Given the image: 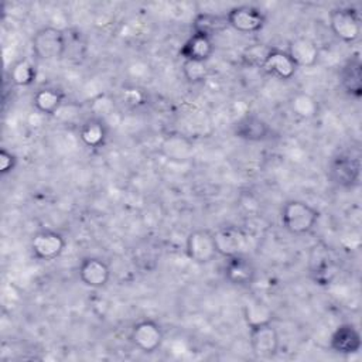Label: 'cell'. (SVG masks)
Listing matches in <instances>:
<instances>
[{"mask_svg":"<svg viewBox=\"0 0 362 362\" xmlns=\"http://www.w3.org/2000/svg\"><path fill=\"white\" fill-rule=\"evenodd\" d=\"M66 240L62 233L52 229L35 232L30 240V250L34 259L41 262L55 260L65 250Z\"/></svg>","mask_w":362,"mask_h":362,"instance_id":"8","label":"cell"},{"mask_svg":"<svg viewBox=\"0 0 362 362\" xmlns=\"http://www.w3.org/2000/svg\"><path fill=\"white\" fill-rule=\"evenodd\" d=\"M249 345L259 359H272L280 348V335L272 321L249 325Z\"/></svg>","mask_w":362,"mask_h":362,"instance_id":"3","label":"cell"},{"mask_svg":"<svg viewBox=\"0 0 362 362\" xmlns=\"http://www.w3.org/2000/svg\"><path fill=\"white\" fill-rule=\"evenodd\" d=\"M329 348L335 354L344 356L358 354L362 348V337L359 329L351 322L338 325L329 337Z\"/></svg>","mask_w":362,"mask_h":362,"instance_id":"14","label":"cell"},{"mask_svg":"<svg viewBox=\"0 0 362 362\" xmlns=\"http://www.w3.org/2000/svg\"><path fill=\"white\" fill-rule=\"evenodd\" d=\"M290 107L296 116L303 119H311L318 115V102L308 93L298 92L290 99Z\"/></svg>","mask_w":362,"mask_h":362,"instance_id":"25","label":"cell"},{"mask_svg":"<svg viewBox=\"0 0 362 362\" xmlns=\"http://www.w3.org/2000/svg\"><path fill=\"white\" fill-rule=\"evenodd\" d=\"M243 315L247 327L264 321H272L270 310L260 301H250L243 307Z\"/></svg>","mask_w":362,"mask_h":362,"instance_id":"27","label":"cell"},{"mask_svg":"<svg viewBox=\"0 0 362 362\" xmlns=\"http://www.w3.org/2000/svg\"><path fill=\"white\" fill-rule=\"evenodd\" d=\"M263 69L281 81H288L291 79L296 72H297V66L293 62V59L288 57V54L280 48L272 47L264 64H263Z\"/></svg>","mask_w":362,"mask_h":362,"instance_id":"18","label":"cell"},{"mask_svg":"<svg viewBox=\"0 0 362 362\" xmlns=\"http://www.w3.org/2000/svg\"><path fill=\"white\" fill-rule=\"evenodd\" d=\"M16 165H17V156L3 147L0 150V173H1V175H7L11 171H14Z\"/></svg>","mask_w":362,"mask_h":362,"instance_id":"29","label":"cell"},{"mask_svg":"<svg viewBox=\"0 0 362 362\" xmlns=\"http://www.w3.org/2000/svg\"><path fill=\"white\" fill-rule=\"evenodd\" d=\"M228 25L239 33L252 34L262 31L266 25V14L256 6L242 4L232 7L226 14Z\"/></svg>","mask_w":362,"mask_h":362,"instance_id":"9","label":"cell"},{"mask_svg":"<svg viewBox=\"0 0 362 362\" xmlns=\"http://www.w3.org/2000/svg\"><path fill=\"white\" fill-rule=\"evenodd\" d=\"M332 34L345 44H354L361 35V16L352 7H337L329 13Z\"/></svg>","mask_w":362,"mask_h":362,"instance_id":"5","label":"cell"},{"mask_svg":"<svg viewBox=\"0 0 362 362\" xmlns=\"http://www.w3.org/2000/svg\"><path fill=\"white\" fill-rule=\"evenodd\" d=\"M129 339L132 345L143 354L156 352L164 341V329L151 318H143L133 324L130 328Z\"/></svg>","mask_w":362,"mask_h":362,"instance_id":"4","label":"cell"},{"mask_svg":"<svg viewBox=\"0 0 362 362\" xmlns=\"http://www.w3.org/2000/svg\"><path fill=\"white\" fill-rule=\"evenodd\" d=\"M215 52L214 38H209L204 34L192 33L181 45L178 55L182 61H195V62H208Z\"/></svg>","mask_w":362,"mask_h":362,"instance_id":"16","label":"cell"},{"mask_svg":"<svg viewBox=\"0 0 362 362\" xmlns=\"http://www.w3.org/2000/svg\"><path fill=\"white\" fill-rule=\"evenodd\" d=\"M123 93H124V100H126V103L130 105V106L143 105L144 100H146L144 93H143L140 89H136V88L123 89Z\"/></svg>","mask_w":362,"mask_h":362,"instance_id":"30","label":"cell"},{"mask_svg":"<svg viewBox=\"0 0 362 362\" xmlns=\"http://www.w3.org/2000/svg\"><path fill=\"white\" fill-rule=\"evenodd\" d=\"M270 49H272V47L266 45L263 42L250 44L240 54V62H242V65H245L247 68H263V64H264Z\"/></svg>","mask_w":362,"mask_h":362,"instance_id":"26","label":"cell"},{"mask_svg":"<svg viewBox=\"0 0 362 362\" xmlns=\"http://www.w3.org/2000/svg\"><path fill=\"white\" fill-rule=\"evenodd\" d=\"M320 219V211L311 204L301 199L284 202L280 221L281 226L291 235H305L314 229Z\"/></svg>","mask_w":362,"mask_h":362,"instance_id":"1","label":"cell"},{"mask_svg":"<svg viewBox=\"0 0 362 362\" xmlns=\"http://www.w3.org/2000/svg\"><path fill=\"white\" fill-rule=\"evenodd\" d=\"M313 256L310 259L311 263V274L318 284L328 283L331 276L334 274V263L328 257V252L325 247H314Z\"/></svg>","mask_w":362,"mask_h":362,"instance_id":"22","label":"cell"},{"mask_svg":"<svg viewBox=\"0 0 362 362\" xmlns=\"http://www.w3.org/2000/svg\"><path fill=\"white\" fill-rule=\"evenodd\" d=\"M78 277L89 288H103L110 280V267L100 257L88 256L78 266Z\"/></svg>","mask_w":362,"mask_h":362,"instance_id":"13","label":"cell"},{"mask_svg":"<svg viewBox=\"0 0 362 362\" xmlns=\"http://www.w3.org/2000/svg\"><path fill=\"white\" fill-rule=\"evenodd\" d=\"M64 100H65L64 92L52 86L40 88L33 95L34 107L37 109V112L47 116L55 115L64 106Z\"/></svg>","mask_w":362,"mask_h":362,"instance_id":"20","label":"cell"},{"mask_svg":"<svg viewBox=\"0 0 362 362\" xmlns=\"http://www.w3.org/2000/svg\"><path fill=\"white\" fill-rule=\"evenodd\" d=\"M233 134L240 140L259 143L272 139L273 129L263 117L255 113H247L235 122Z\"/></svg>","mask_w":362,"mask_h":362,"instance_id":"12","label":"cell"},{"mask_svg":"<svg viewBox=\"0 0 362 362\" xmlns=\"http://www.w3.org/2000/svg\"><path fill=\"white\" fill-rule=\"evenodd\" d=\"M223 276L232 286L247 287L256 280L257 269L247 255H238L225 260Z\"/></svg>","mask_w":362,"mask_h":362,"instance_id":"11","label":"cell"},{"mask_svg":"<svg viewBox=\"0 0 362 362\" xmlns=\"http://www.w3.org/2000/svg\"><path fill=\"white\" fill-rule=\"evenodd\" d=\"M161 150L170 160L184 161L189 158L192 153V144L182 134H168L161 144Z\"/></svg>","mask_w":362,"mask_h":362,"instance_id":"23","label":"cell"},{"mask_svg":"<svg viewBox=\"0 0 362 362\" xmlns=\"http://www.w3.org/2000/svg\"><path fill=\"white\" fill-rule=\"evenodd\" d=\"M66 45L65 33L61 28L51 25L37 30L31 40L33 54L41 61H55L62 58Z\"/></svg>","mask_w":362,"mask_h":362,"instance_id":"2","label":"cell"},{"mask_svg":"<svg viewBox=\"0 0 362 362\" xmlns=\"http://www.w3.org/2000/svg\"><path fill=\"white\" fill-rule=\"evenodd\" d=\"M297 68H313L320 59V48L317 42L305 35L293 38L286 49Z\"/></svg>","mask_w":362,"mask_h":362,"instance_id":"15","label":"cell"},{"mask_svg":"<svg viewBox=\"0 0 362 362\" xmlns=\"http://www.w3.org/2000/svg\"><path fill=\"white\" fill-rule=\"evenodd\" d=\"M328 175L334 184L342 188H355L361 181V160L358 156L341 153L335 156L328 167Z\"/></svg>","mask_w":362,"mask_h":362,"instance_id":"6","label":"cell"},{"mask_svg":"<svg viewBox=\"0 0 362 362\" xmlns=\"http://www.w3.org/2000/svg\"><path fill=\"white\" fill-rule=\"evenodd\" d=\"M182 75L187 82L195 85L204 82L208 75L209 69L206 62H195V61H182Z\"/></svg>","mask_w":362,"mask_h":362,"instance_id":"28","label":"cell"},{"mask_svg":"<svg viewBox=\"0 0 362 362\" xmlns=\"http://www.w3.org/2000/svg\"><path fill=\"white\" fill-rule=\"evenodd\" d=\"M107 136L109 130L106 122L96 116L86 119L79 127L81 141L92 150L102 148L107 141Z\"/></svg>","mask_w":362,"mask_h":362,"instance_id":"19","label":"cell"},{"mask_svg":"<svg viewBox=\"0 0 362 362\" xmlns=\"http://www.w3.org/2000/svg\"><path fill=\"white\" fill-rule=\"evenodd\" d=\"M37 78V66L30 58H20L10 69L11 83L16 86H30Z\"/></svg>","mask_w":362,"mask_h":362,"instance_id":"24","label":"cell"},{"mask_svg":"<svg viewBox=\"0 0 362 362\" xmlns=\"http://www.w3.org/2000/svg\"><path fill=\"white\" fill-rule=\"evenodd\" d=\"M229 28L226 17L215 13H198L192 20V33L204 34L209 38Z\"/></svg>","mask_w":362,"mask_h":362,"instance_id":"21","label":"cell"},{"mask_svg":"<svg viewBox=\"0 0 362 362\" xmlns=\"http://www.w3.org/2000/svg\"><path fill=\"white\" fill-rule=\"evenodd\" d=\"M185 255L197 264L211 263L218 256L214 232L204 228L191 230L185 240Z\"/></svg>","mask_w":362,"mask_h":362,"instance_id":"7","label":"cell"},{"mask_svg":"<svg viewBox=\"0 0 362 362\" xmlns=\"http://www.w3.org/2000/svg\"><path fill=\"white\" fill-rule=\"evenodd\" d=\"M341 86L354 99L362 96V61L359 52H354L342 65L339 72Z\"/></svg>","mask_w":362,"mask_h":362,"instance_id":"17","label":"cell"},{"mask_svg":"<svg viewBox=\"0 0 362 362\" xmlns=\"http://www.w3.org/2000/svg\"><path fill=\"white\" fill-rule=\"evenodd\" d=\"M216 252L228 259L238 255H246L249 249V233L239 226H222L214 232Z\"/></svg>","mask_w":362,"mask_h":362,"instance_id":"10","label":"cell"}]
</instances>
